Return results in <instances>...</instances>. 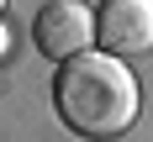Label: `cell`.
Returning <instances> with one entry per match:
<instances>
[{"label": "cell", "mask_w": 153, "mask_h": 142, "mask_svg": "<svg viewBox=\"0 0 153 142\" xmlns=\"http://www.w3.org/2000/svg\"><path fill=\"white\" fill-rule=\"evenodd\" d=\"M95 47L111 58L153 53V0H100L95 11Z\"/></svg>", "instance_id": "3"}, {"label": "cell", "mask_w": 153, "mask_h": 142, "mask_svg": "<svg viewBox=\"0 0 153 142\" xmlns=\"http://www.w3.org/2000/svg\"><path fill=\"white\" fill-rule=\"evenodd\" d=\"M32 42L42 58H74V53H90L95 42V11L85 0H48L42 11L32 16Z\"/></svg>", "instance_id": "2"}, {"label": "cell", "mask_w": 153, "mask_h": 142, "mask_svg": "<svg viewBox=\"0 0 153 142\" xmlns=\"http://www.w3.org/2000/svg\"><path fill=\"white\" fill-rule=\"evenodd\" d=\"M53 110H58V121L74 137L111 142L122 132H132V121L143 110V84L132 74V63L90 47V53H74V58L58 63V74H53Z\"/></svg>", "instance_id": "1"}, {"label": "cell", "mask_w": 153, "mask_h": 142, "mask_svg": "<svg viewBox=\"0 0 153 142\" xmlns=\"http://www.w3.org/2000/svg\"><path fill=\"white\" fill-rule=\"evenodd\" d=\"M0 11H5V0H0Z\"/></svg>", "instance_id": "4"}]
</instances>
